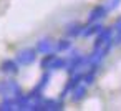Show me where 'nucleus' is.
<instances>
[{
	"label": "nucleus",
	"instance_id": "nucleus-1",
	"mask_svg": "<svg viewBox=\"0 0 121 111\" xmlns=\"http://www.w3.org/2000/svg\"><path fill=\"white\" fill-rule=\"evenodd\" d=\"M18 93H22V90H20V85L15 80L0 81V96L10 98V96H17Z\"/></svg>",
	"mask_w": 121,
	"mask_h": 111
},
{
	"label": "nucleus",
	"instance_id": "nucleus-2",
	"mask_svg": "<svg viewBox=\"0 0 121 111\" xmlns=\"http://www.w3.org/2000/svg\"><path fill=\"white\" fill-rule=\"evenodd\" d=\"M35 60H37V50L35 48H23L15 56V61L18 63V66H28Z\"/></svg>",
	"mask_w": 121,
	"mask_h": 111
},
{
	"label": "nucleus",
	"instance_id": "nucleus-3",
	"mask_svg": "<svg viewBox=\"0 0 121 111\" xmlns=\"http://www.w3.org/2000/svg\"><path fill=\"white\" fill-rule=\"evenodd\" d=\"M35 50H37V53L47 55V53H50V51H53V50H55V43H53L50 38H42V40H38V42H37Z\"/></svg>",
	"mask_w": 121,
	"mask_h": 111
},
{
	"label": "nucleus",
	"instance_id": "nucleus-4",
	"mask_svg": "<svg viewBox=\"0 0 121 111\" xmlns=\"http://www.w3.org/2000/svg\"><path fill=\"white\" fill-rule=\"evenodd\" d=\"M81 81H83V75H81V73H73V76L70 78V81L66 83V86H65V88H63V91H61V98L68 96V93H70L73 88H76Z\"/></svg>",
	"mask_w": 121,
	"mask_h": 111
},
{
	"label": "nucleus",
	"instance_id": "nucleus-5",
	"mask_svg": "<svg viewBox=\"0 0 121 111\" xmlns=\"http://www.w3.org/2000/svg\"><path fill=\"white\" fill-rule=\"evenodd\" d=\"M106 9H104V5H96L91 12H90V17H88V22L90 23H93V22H98V20H101V18H104L106 17Z\"/></svg>",
	"mask_w": 121,
	"mask_h": 111
},
{
	"label": "nucleus",
	"instance_id": "nucleus-6",
	"mask_svg": "<svg viewBox=\"0 0 121 111\" xmlns=\"http://www.w3.org/2000/svg\"><path fill=\"white\" fill-rule=\"evenodd\" d=\"M0 70L4 73H7V75H17L18 73V63L15 60H5L0 65Z\"/></svg>",
	"mask_w": 121,
	"mask_h": 111
},
{
	"label": "nucleus",
	"instance_id": "nucleus-7",
	"mask_svg": "<svg viewBox=\"0 0 121 111\" xmlns=\"http://www.w3.org/2000/svg\"><path fill=\"white\" fill-rule=\"evenodd\" d=\"M103 28V25L101 23H98V22H93L91 25H88V27H83V30H81V35L83 37H91V35H96L99 30Z\"/></svg>",
	"mask_w": 121,
	"mask_h": 111
},
{
	"label": "nucleus",
	"instance_id": "nucleus-8",
	"mask_svg": "<svg viewBox=\"0 0 121 111\" xmlns=\"http://www.w3.org/2000/svg\"><path fill=\"white\" fill-rule=\"evenodd\" d=\"M113 43L114 45H121V17L116 18V22L113 23Z\"/></svg>",
	"mask_w": 121,
	"mask_h": 111
},
{
	"label": "nucleus",
	"instance_id": "nucleus-9",
	"mask_svg": "<svg viewBox=\"0 0 121 111\" xmlns=\"http://www.w3.org/2000/svg\"><path fill=\"white\" fill-rule=\"evenodd\" d=\"M86 94V85H78L71 90V101H81Z\"/></svg>",
	"mask_w": 121,
	"mask_h": 111
},
{
	"label": "nucleus",
	"instance_id": "nucleus-10",
	"mask_svg": "<svg viewBox=\"0 0 121 111\" xmlns=\"http://www.w3.org/2000/svg\"><path fill=\"white\" fill-rule=\"evenodd\" d=\"M81 30H83V25H80V23H71V25H68V28H66V37H78V35H81Z\"/></svg>",
	"mask_w": 121,
	"mask_h": 111
},
{
	"label": "nucleus",
	"instance_id": "nucleus-11",
	"mask_svg": "<svg viewBox=\"0 0 121 111\" xmlns=\"http://www.w3.org/2000/svg\"><path fill=\"white\" fill-rule=\"evenodd\" d=\"M17 109L15 106V99L10 96V98H4V101L0 103V111H13Z\"/></svg>",
	"mask_w": 121,
	"mask_h": 111
},
{
	"label": "nucleus",
	"instance_id": "nucleus-12",
	"mask_svg": "<svg viewBox=\"0 0 121 111\" xmlns=\"http://www.w3.org/2000/svg\"><path fill=\"white\" fill-rule=\"evenodd\" d=\"M55 53L53 51H50V53H47V55H43V58H42V61H40V66L43 68V70H50V66H52V63H53V60H55Z\"/></svg>",
	"mask_w": 121,
	"mask_h": 111
},
{
	"label": "nucleus",
	"instance_id": "nucleus-13",
	"mask_svg": "<svg viewBox=\"0 0 121 111\" xmlns=\"http://www.w3.org/2000/svg\"><path fill=\"white\" fill-rule=\"evenodd\" d=\"M65 66H66V60L61 58V56H55V60H53L50 70H65Z\"/></svg>",
	"mask_w": 121,
	"mask_h": 111
},
{
	"label": "nucleus",
	"instance_id": "nucleus-14",
	"mask_svg": "<svg viewBox=\"0 0 121 111\" xmlns=\"http://www.w3.org/2000/svg\"><path fill=\"white\" fill-rule=\"evenodd\" d=\"M70 47H71V42L70 40H60L55 45V50L56 51H65V50H70Z\"/></svg>",
	"mask_w": 121,
	"mask_h": 111
},
{
	"label": "nucleus",
	"instance_id": "nucleus-15",
	"mask_svg": "<svg viewBox=\"0 0 121 111\" xmlns=\"http://www.w3.org/2000/svg\"><path fill=\"white\" fill-rule=\"evenodd\" d=\"M48 81H50V73H45L42 78H40V83L37 85V90H40V91H43L47 86H48Z\"/></svg>",
	"mask_w": 121,
	"mask_h": 111
},
{
	"label": "nucleus",
	"instance_id": "nucleus-16",
	"mask_svg": "<svg viewBox=\"0 0 121 111\" xmlns=\"http://www.w3.org/2000/svg\"><path fill=\"white\" fill-rule=\"evenodd\" d=\"M119 2H121V0H108V4L104 5L106 12H113L114 9H118L119 7Z\"/></svg>",
	"mask_w": 121,
	"mask_h": 111
}]
</instances>
